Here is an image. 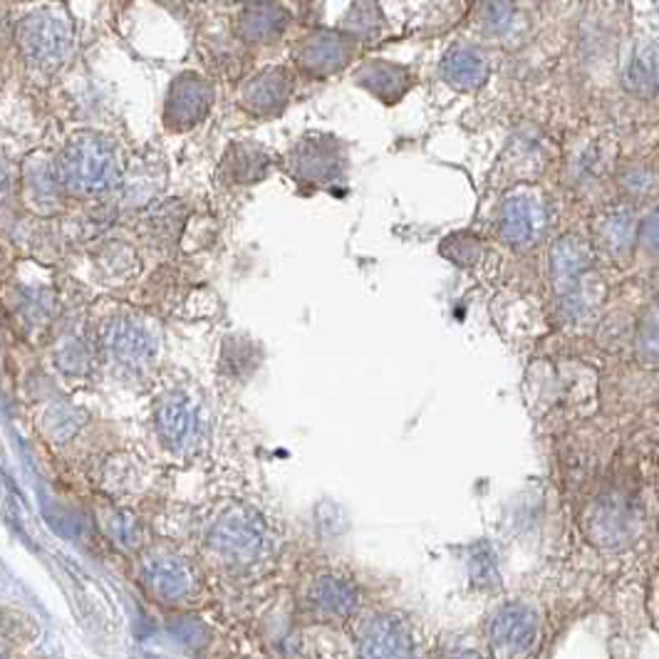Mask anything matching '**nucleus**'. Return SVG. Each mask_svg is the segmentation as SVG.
Segmentation results:
<instances>
[{"label": "nucleus", "mask_w": 659, "mask_h": 659, "mask_svg": "<svg viewBox=\"0 0 659 659\" xmlns=\"http://www.w3.org/2000/svg\"><path fill=\"white\" fill-rule=\"evenodd\" d=\"M344 20H348V35L352 40H368L380 35L384 30V13L374 0H360V3H354Z\"/></svg>", "instance_id": "4"}, {"label": "nucleus", "mask_w": 659, "mask_h": 659, "mask_svg": "<svg viewBox=\"0 0 659 659\" xmlns=\"http://www.w3.org/2000/svg\"><path fill=\"white\" fill-rule=\"evenodd\" d=\"M360 82H364V85H368L372 92H377V97L394 102V100H400L406 90H410L412 72H410V68L397 65V62L372 60L360 70Z\"/></svg>", "instance_id": "3"}, {"label": "nucleus", "mask_w": 659, "mask_h": 659, "mask_svg": "<svg viewBox=\"0 0 659 659\" xmlns=\"http://www.w3.org/2000/svg\"><path fill=\"white\" fill-rule=\"evenodd\" d=\"M514 6L508 0H486L481 10V30L491 35H504L514 28Z\"/></svg>", "instance_id": "5"}, {"label": "nucleus", "mask_w": 659, "mask_h": 659, "mask_svg": "<svg viewBox=\"0 0 659 659\" xmlns=\"http://www.w3.org/2000/svg\"><path fill=\"white\" fill-rule=\"evenodd\" d=\"M439 72L456 90H476L488 78V55L476 43H456L444 52Z\"/></svg>", "instance_id": "1"}, {"label": "nucleus", "mask_w": 659, "mask_h": 659, "mask_svg": "<svg viewBox=\"0 0 659 659\" xmlns=\"http://www.w3.org/2000/svg\"><path fill=\"white\" fill-rule=\"evenodd\" d=\"M354 48H358V40H352L350 35L318 30V33H312L310 38H306V43H302L300 62H306L308 68H316L320 72H330L348 65Z\"/></svg>", "instance_id": "2"}]
</instances>
